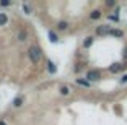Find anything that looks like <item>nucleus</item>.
I'll return each instance as SVG.
<instances>
[{
	"label": "nucleus",
	"mask_w": 127,
	"mask_h": 125,
	"mask_svg": "<svg viewBox=\"0 0 127 125\" xmlns=\"http://www.w3.org/2000/svg\"><path fill=\"white\" fill-rule=\"evenodd\" d=\"M23 11H25L26 15H30V7H28V5H23Z\"/></svg>",
	"instance_id": "nucleus-19"
},
{
	"label": "nucleus",
	"mask_w": 127,
	"mask_h": 125,
	"mask_svg": "<svg viewBox=\"0 0 127 125\" xmlns=\"http://www.w3.org/2000/svg\"><path fill=\"white\" fill-rule=\"evenodd\" d=\"M122 68H124L122 63H112V65L109 67V72H111V73H117V72H121Z\"/></svg>",
	"instance_id": "nucleus-3"
},
{
	"label": "nucleus",
	"mask_w": 127,
	"mask_h": 125,
	"mask_svg": "<svg viewBox=\"0 0 127 125\" xmlns=\"http://www.w3.org/2000/svg\"><path fill=\"white\" fill-rule=\"evenodd\" d=\"M28 57H30L31 63L37 65V63L41 62V59H42V52H41V49L37 47V46H31V47L28 49Z\"/></svg>",
	"instance_id": "nucleus-1"
},
{
	"label": "nucleus",
	"mask_w": 127,
	"mask_h": 125,
	"mask_svg": "<svg viewBox=\"0 0 127 125\" xmlns=\"http://www.w3.org/2000/svg\"><path fill=\"white\" fill-rule=\"evenodd\" d=\"M109 34H111V36H114V37H122L124 36V33L121 29H111V31H109Z\"/></svg>",
	"instance_id": "nucleus-12"
},
{
	"label": "nucleus",
	"mask_w": 127,
	"mask_h": 125,
	"mask_svg": "<svg viewBox=\"0 0 127 125\" xmlns=\"http://www.w3.org/2000/svg\"><path fill=\"white\" fill-rule=\"evenodd\" d=\"M91 46H93V37H86V39L83 41V47L88 49V47H91Z\"/></svg>",
	"instance_id": "nucleus-13"
},
{
	"label": "nucleus",
	"mask_w": 127,
	"mask_h": 125,
	"mask_svg": "<svg viewBox=\"0 0 127 125\" xmlns=\"http://www.w3.org/2000/svg\"><path fill=\"white\" fill-rule=\"evenodd\" d=\"M0 125H7V124H5V122H3V120H0Z\"/></svg>",
	"instance_id": "nucleus-21"
},
{
	"label": "nucleus",
	"mask_w": 127,
	"mask_h": 125,
	"mask_svg": "<svg viewBox=\"0 0 127 125\" xmlns=\"http://www.w3.org/2000/svg\"><path fill=\"white\" fill-rule=\"evenodd\" d=\"M117 11H119V8H117L116 10V15H109V20H111V21H119V13H117Z\"/></svg>",
	"instance_id": "nucleus-16"
},
{
	"label": "nucleus",
	"mask_w": 127,
	"mask_h": 125,
	"mask_svg": "<svg viewBox=\"0 0 127 125\" xmlns=\"http://www.w3.org/2000/svg\"><path fill=\"white\" fill-rule=\"evenodd\" d=\"M0 5H2V7H8L10 2H8V0H3V2H0Z\"/></svg>",
	"instance_id": "nucleus-20"
},
{
	"label": "nucleus",
	"mask_w": 127,
	"mask_h": 125,
	"mask_svg": "<svg viewBox=\"0 0 127 125\" xmlns=\"http://www.w3.org/2000/svg\"><path fill=\"white\" fill-rule=\"evenodd\" d=\"M121 83H122V85H126V83H127V73L122 75V78H121Z\"/></svg>",
	"instance_id": "nucleus-17"
},
{
	"label": "nucleus",
	"mask_w": 127,
	"mask_h": 125,
	"mask_svg": "<svg viewBox=\"0 0 127 125\" xmlns=\"http://www.w3.org/2000/svg\"><path fill=\"white\" fill-rule=\"evenodd\" d=\"M101 18V10H93L90 13V20H99Z\"/></svg>",
	"instance_id": "nucleus-10"
},
{
	"label": "nucleus",
	"mask_w": 127,
	"mask_h": 125,
	"mask_svg": "<svg viewBox=\"0 0 127 125\" xmlns=\"http://www.w3.org/2000/svg\"><path fill=\"white\" fill-rule=\"evenodd\" d=\"M59 91H60V94H62V96H68V94H70V88H68L67 85H62L59 88Z\"/></svg>",
	"instance_id": "nucleus-7"
},
{
	"label": "nucleus",
	"mask_w": 127,
	"mask_h": 125,
	"mask_svg": "<svg viewBox=\"0 0 127 125\" xmlns=\"http://www.w3.org/2000/svg\"><path fill=\"white\" fill-rule=\"evenodd\" d=\"M8 23V16L5 13H0V26H5Z\"/></svg>",
	"instance_id": "nucleus-14"
},
{
	"label": "nucleus",
	"mask_w": 127,
	"mask_h": 125,
	"mask_svg": "<svg viewBox=\"0 0 127 125\" xmlns=\"http://www.w3.org/2000/svg\"><path fill=\"white\" fill-rule=\"evenodd\" d=\"M106 5H108V7H114V5H116V2H114V0H108V2H106Z\"/></svg>",
	"instance_id": "nucleus-18"
},
{
	"label": "nucleus",
	"mask_w": 127,
	"mask_h": 125,
	"mask_svg": "<svg viewBox=\"0 0 127 125\" xmlns=\"http://www.w3.org/2000/svg\"><path fill=\"white\" fill-rule=\"evenodd\" d=\"M75 81H77V85H80V86H85V88H90V86H91V83H90V81L82 80V78H77Z\"/></svg>",
	"instance_id": "nucleus-8"
},
{
	"label": "nucleus",
	"mask_w": 127,
	"mask_h": 125,
	"mask_svg": "<svg viewBox=\"0 0 127 125\" xmlns=\"http://www.w3.org/2000/svg\"><path fill=\"white\" fill-rule=\"evenodd\" d=\"M26 37H28V33H26L25 29H20V31H18V41H20V42L26 41Z\"/></svg>",
	"instance_id": "nucleus-9"
},
{
	"label": "nucleus",
	"mask_w": 127,
	"mask_h": 125,
	"mask_svg": "<svg viewBox=\"0 0 127 125\" xmlns=\"http://www.w3.org/2000/svg\"><path fill=\"white\" fill-rule=\"evenodd\" d=\"M109 31H111V28H109L108 25H104V26H99V28L96 29V33L101 36V34H109Z\"/></svg>",
	"instance_id": "nucleus-4"
},
{
	"label": "nucleus",
	"mask_w": 127,
	"mask_h": 125,
	"mask_svg": "<svg viewBox=\"0 0 127 125\" xmlns=\"http://www.w3.org/2000/svg\"><path fill=\"white\" fill-rule=\"evenodd\" d=\"M49 41H51V42H52V44H57V42H59V37H57V34L54 33V31H49Z\"/></svg>",
	"instance_id": "nucleus-6"
},
{
	"label": "nucleus",
	"mask_w": 127,
	"mask_h": 125,
	"mask_svg": "<svg viewBox=\"0 0 127 125\" xmlns=\"http://www.w3.org/2000/svg\"><path fill=\"white\" fill-rule=\"evenodd\" d=\"M23 102H25V98L18 96V98H15V101H13V106H15V107H21Z\"/></svg>",
	"instance_id": "nucleus-11"
},
{
	"label": "nucleus",
	"mask_w": 127,
	"mask_h": 125,
	"mask_svg": "<svg viewBox=\"0 0 127 125\" xmlns=\"http://www.w3.org/2000/svg\"><path fill=\"white\" fill-rule=\"evenodd\" d=\"M126 57H127V47H126Z\"/></svg>",
	"instance_id": "nucleus-22"
},
{
	"label": "nucleus",
	"mask_w": 127,
	"mask_h": 125,
	"mask_svg": "<svg viewBox=\"0 0 127 125\" xmlns=\"http://www.w3.org/2000/svg\"><path fill=\"white\" fill-rule=\"evenodd\" d=\"M47 72H49L51 75H54V73L57 72V67H56V63H54V62H51V60L47 62Z\"/></svg>",
	"instance_id": "nucleus-5"
},
{
	"label": "nucleus",
	"mask_w": 127,
	"mask_h": 125,
	"mask_svg": "<svg viewBox=\"0 0 127 125\" xmlns=\"http://www.w3.org/2000/svg\"><path fill=\"white\" fill-rule=\"evenodd\" d=\"M101 80V72L99 70H88L86 73V81H99Z\"/></svg>",
	"instance_id": "nucleus-2"
},
{
	"label": "nucleus",
	"mask_w": 127,
	"mask_h": 125,
	"mask_svg": "<svg viewBox=\"0 0 127 125\" xmlns=\"http://www.w3.org/2000/svg\"><path fill=\"white\" fill-rule=\"evenodd\" d=\"M57 28H59L60 31H65L68 28V23L67 21H59V25H57Z\"/></svg>",
	"instance_id": "nucleus-15"
}]
</instances>
